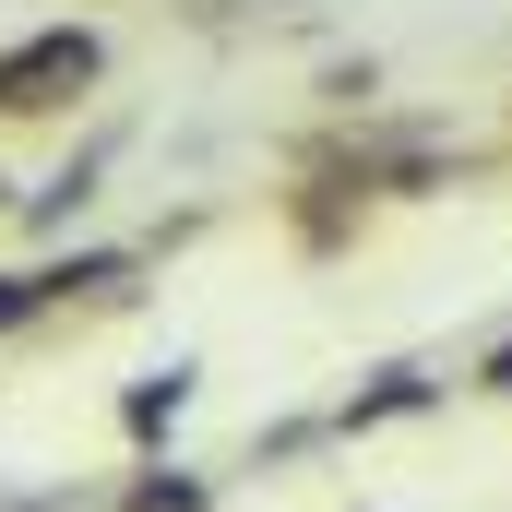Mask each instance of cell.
<instances>
[{
  "label": "cell",
  "instance_id": "obj_1",
  "mask_svg": "<svg viewBox=\"0 0 512 512\" xmlns=\"http://www.w3.org/2000/svg\"><path fill=\"white\" fill-rule=\"evenodd\" d=\"M96 72H108L96 24H36L0 48V120H60L72 96H96Z\"/></svg>",
  "mask_w": 512,
  "mask_h": 512
},
{
  "label": "cell",
  "instance_id": "obj_2",
  "mask_svg": "<svg viewBox=\"0 0 512 512\" xmlns=\"http://www.w3.org/2000/svg\"><path fill=\"white\" fill-rule=\"evenodd\" d=\"M191 393H203V370H191V358H167V370H143V382L120 393V441H143V453H155V441H167V429L191 417Z\"/></svg>",
  "mask_w": 512,
  "mask_h": 512
},
{
  "label": "cell",
  "instance_id": "obj_3",
  "mask_svg": "<svg viewBox=\"0 0 512 512\" xmlns=\"http://www.w3.org/2000/svg\"><path fill=\"white\" fill-rule=\"evenodd\" d=\"M429 405H441V382L393 358V370H370V382H358V393H346V405H334V429L358 441V429H393V417H429Z\"/></svg>",
  "mask_w": 512,
  "mask_h": 512
},
{
  "label": "cell",
  "instance_id": "obj_4",
  "mask_svg": "<svg viewBox=\"0 0 512 512\" xmlns=\"http://www.w3.org/2000/svg\"><path fill=\"white\" fill-rule=\"evenodd\" d=\"M120 512H215V477H191V465H143L120 489Z\"/></svg>",
  "mask_w": 512,
  "mask_h": 512
},
{
  "label": "cell",
  "instance_id": "obj_5",
  "mask_svg": "<svg viewBox=\"0 0 512 512\" xmlns=\"http://www.w3.org/2000/svg\"><path fill=\"white\" fill-rule=\"evenodd\" d=\"M84 203H96V155H72V167H60L48 191H24V227H72Z\"/></svg>",
  "mask_w": 512,
  "mask_h": 512
},
{
  "label": "cell",
  "instance_id": "obj_6",
  "mask_svg": "<svg viewBox=\"0 0 512 512\" xmlns=\"http://www.w3.org/2000/svg\"><path fill=\"white\" fill-rule=\"evenodd\" d=\"M60 298H48V274H0V334H24V322H48Z\"/></svg>",
  "mask_w": 512,
  "mask_h": 512
},
{
  "label": "cell",
  "instance_id": "obj_7",
  "mask_svg": "<svg viewBox=\"0 0 512 512\" xmlns=\"http://www.w3.org/2000/svg\"><path fill=\"white\" fill-rule=\"evenodd\" d=\"M477 393H501V405H512V334L489 346V358H477Z\"/></svg>",
  "mask_w": 512,
  "mask_h": 512
},
{
  "label": "cell",
  "instance_id": "obj_8",
  "mask_svg": "<svg viewBox=\"0 0 512 512\" xmlns=\"http://www.w3.org/2000/svg\"><path fill=\"white\" fill-rule=\"evenodd\" d=\"M0 203H12V191H0Z\"/></svg>",
  "mask_w": 512,
  "mask_h": 512
}]
</instances>
